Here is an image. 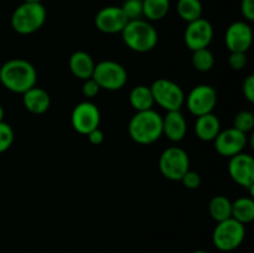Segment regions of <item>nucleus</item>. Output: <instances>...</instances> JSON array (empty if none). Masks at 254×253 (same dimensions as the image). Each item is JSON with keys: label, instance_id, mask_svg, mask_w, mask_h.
I'll return each mask as SVG.
<instances>
[{"label": "nucleus", "instance_id": "14", "mask_svg": "<svg viewBox=\"0 0 254 253\" xmlns=\"http://www.w3.org/2000/svg\"><path fill=\"white\" fill-rule=\"evenodd\" d=\"M226 46L231 52H246L253 42V31L246 21H236L227 27L225 34Z\"/></svg>", "mask_w": 254, "mask_h": 253}, {"label": "nucleus", "instance_id": "34", "mask_svg": "<svg viewBox=\"0 0 254 253\" xmlns=\"http://www.w3.org/2000/svg\"><path fill=\"white\" fill-rule=\"evenodd\" d=\"M87 136H88L89 143L93 144V145H99V144L103 143V140H104V134L99 128L92 130L91 133L87 134Z\"/></svg>", "mask_w": 254, "mask_h": 253}, {"label": "nucleus", "instance_id": "2", "mask_svg": "<svg viewBox=\"0 0 254 253\" xmlns=\"http://www.w3.org/2000/svg\"><path fill=\"white\" fill-rule=\"evenodd\" d=\"M128 131L135 143L148 145L163 136V117L154 109L136 112L129 122Z\"/></svg>", "mask_w": 254, "mask_h": 253}, {"label": "nucleus", "instance_id": "20", "mask_svg": "<svg viewBox=\"0 0 254 253\" xmlns=\"http://www.w3.org/2000/svg\"><path fill=\"white\" fill-rule=\"evenodd\" d=\"M129 102L136 112L153 109L154 104H155L150 87L143 86V84H139L131 89L130 94H129Z\"/></svg>", "mask_w": 254, "mask_h": 253}, {"label": "nucleus", "instance_id": "16", "mask_svg": "<svg viewBox=\"0 0 254 253\" xmlns=\"http://www.w3.org/2000/svg\"><path fill=\"white\" fill-rule=\"evenodd\" d=\"M188 131V123L180 111H171L163 117V135L169 140L178 143L181 141Z\"/></svg>", "mask_w": 254, "mask_h": 253}, {"label": "nucleus", "instance_id": "10", "mask_svg": "<svg viewBox=\"0 0 254 253\" xmlns=\"http://www.w3.org/2000/svg\"><path fill=\"white\" fill-rule=\"evenodd\" d=\"M71 123L77 133L87 135L99 126L101 112L92 102H81L72 111Z\"/></svg>", "mask_w": 254, "mask_h": 253}, {"label": "nucleus", "instance_id": "11", "mask_svg": "<svg viewBox=\"0 0 254 253\" xmlns=\"http://www.w3.org/2000/svg\"><path fill=\"white\" fill-rule=\"evenodd\" d=\"M228 173L231 179L238 185L250 189L253 192L254 189V159L252 155L246 153H240L230 158L228 163Z\"/></svg>", "mask_w": 254, "mask_h": 253}, {"label": "nucleus", "instance_id": "27", "mask_svg": "<svg viewBox=\"0 0 254 253\" xmlns=\"http://www.w3.org/2000/svg\"><path fill=\"white\" fill-rule=\"evenodd\" d=\"M121 7L128 20L141 19L143 16V0H126Z\"/></svg>", "mask_w": 254, "mask_h": 253}, {"label": "nucleus", "instance_id": "4", "mask_svg": "<svg viewBox=\"0 0 254 253\" xmlns=\"http://www.w3.org/2000/svg\"><path fill=\"white\" fill-rule=\"evenodd\" d=\"M46 7L41 2H22L11 15V27L20 35L36 32L46 21Z\"/></svg>", "mask_w": 254, "mask_h": 253}, {"label": "nucleus", "instance_id": "25", "mask_svg": "<svg viewBox=\"0 0 254 253\" xmlns=\"http://www.w3.org/2000/svg\"><path fill=\"white\" fill-rule=\"evenodd\" d=\"M192 64L197 71L208 72L215 64V56L208 49H201L193 51Z\"/></svg>", "mask_w": 254, "mask_h": 253}, {"label": "nucleus", "instance_id": "12", "mask_svg": "<svg viewBox=\"0 0 254 253\" xmlns=\"http://www.w3.org/2000/svg\"><path fill=\"white\" fill-rule=\"evenodd\" d=\"M213 39V27L208 20L200 17V19L191 21L188 24L184 34L185 44L191 51L196 50L207 49Z\"/></svg>", "mask_w": 254, "mask_h": 253}, {"label": "nucleus", "instance_id": "36", "mask_svg": "<svg viewBox=\"0 0 254 253\" xmlns=\"http://www.w3.org/2000/svg\"><path fill=\"white\" fill-rule=\"evenodd\" d=\"M191 253H210V252H207V251H203V250H196V251H192Z\"/></svg>", "mask_w": 254, "mask_h": 253}, {"label": "nucleus", "instance_id": "1", "mask_svg": "<svg viewBox=\"0 0 254 253\" xmlns=\"http://www.w3.org/2000/svg\"><path fill=\"white\" fill-rule=\"evenodd\" d=\"M36 68L26 60L12 59L0 67V82L14 93H25L36 86Z\"/></svg>", "mask_w": 254, "mask_h": 253}, {"label": "nucleus", "instance_id": "21", "mask_svg": "<svg viewBox=\"0 0 254 253\" xmlns=\"http://www.w3.org/2000/svg\"><path fill=\"white\" fill-rule=\"evenodd\" d=\"M232 218L247 225L254 220V201L252 197H240L232 202Z\"/></svg>", "mask_w": 254, "mask_h": 253}, {"label": "nucleus", "instance_id": "9", "mask_svg": "<svg viewBox=\"0 0 254 253\" xmlns=\"http://www.w3.org/2000/svg\"><path fill=\"white\" fill-rule=\"evenodd\" d=\"M185 99L190 113L195 117H200L212 113L217 103V93L216 89L208 84H198L191 89Z\"/></svg>", "mask_w": 254, "mask_h": 253}, {"label": "nucleus", "instance_id": "6", "mask_svg": "<svg viewBox=\"0 0 254 253\" xmlns=\"http://www.w3.org/2000/svg\"><path fill=\"white\" fill-rule=\"evenodd\" d=\"M154 103L166 112L180 111L185 103V93L175 82L166 78H158L150 86Z\"/></svg>", "mask_w": 254, "mask_h": 253}, {"label": "nucleus", "instance_id": "8", "mask_svg": "<svg viewBox=\"0 0 254 253\" xmlns=\"http://www.w3.org/2000/svg\"><path fill=\"white\" fill-rule=\"evenodd\" d=\"M159 169L163 176L173 181H180L190 170V159L188 153L179 146H171L161 153Z\"/></svg>", "mask_w": 254, "mask_h": 253}, {"label": "nucleus", "instance_id": "26", "mask_svg": "<svg viewBox=\"0 0 254 253\" xmlns=\"http://www.w3.org/2000/svg\"><path fill=\"white\" fill-rule=\"evenodd\" d=\"M254 126V116L250 111H241L233 121V128L247 134Z\"/></svg>", "mask_w": 254, "mask_h": 253}, {"label": "nucleus", "instance_id": "18", "mask_svg": "<svg viewBox=\"0 0 254 253\" xmlns=\"http://www.w3.org/2000/svg\"><path fill=\"white\" fill-rule=\"evenodd\" d=\"M221 131L220 119L213 113L197 117L195 123V133L203 141H213Z\"/></svg>", "mask_w": 254, "mask_h": 253}, {"label": "nucleus", "instance_id": "32", "mask_svg": "<svg viewBox=\"0 0 254 253\" xmlns=\"http://www.w3.org/2000/svg\"><path fill=\"white\" fill-rule=\"evenodd\" d=\"M241 12L248 21L254 20V0H242L241 1Z\"/></svg>", "mask_w": 254, "mask_h": 253}, {"label": "nucleus", "instance_id": "17", "mask_svg": "<svg viewBox=\"0 0 254 253\" xmlns=\"http://www.w3.org/2000/svg\"><path fill=\"white\" fill-rule=\"evenodd\" d=\"M22 102L24 106L30 113L42 114L47 112L51 104V98L45 89L40 87H32L29 91L22 93Z\"/></svg>", "mask_w": 254, "mask_h": 253}, {"label": "nucleus", "instance_id": "30", "mask_svg": "<svg viewBox=\"0 0 254 253\" xmlns=\"http://www.w3.org/2000/svg\"><path fill=\"white\" fill-rule=\"evenodd\" d=\"M230 67L235 71H241L247 64V56L243 52H231L230 59H228Z\"/></svg>", "mask_w": 254, "mask_h": 253}, {"label": "nucleus", "instance_id": "37", "mask_svg": "<svg viewBox=\"0 0 254 253\" xmlns=\"http://www.w3.org/2000/svg\"><path fill=\"white\" fill-rule=\"evenodd\" d=\"M42 0H24V2H41Z\"/></svg>", "mask_w": 254, "mask_h": 253}, {"label": "nucleus", "instance_id": "23", "mask_svg": "<svg viewBox=\"0 0 254 253\" xmlns=\"http://www.w3.org/2000/svg\"><path fill=\"white\" fill-rule=\"evenodd\" d=\"M210 215L216 222H221L232 217V202L226 196H215L208 205Z\"/></svg>", "mask_w": 254, "mask_h": 253}, {"label": "nucleus", "instance_id": "15", "mask_svg": "<svg viewBox=\"0 0 254 253\" xmlns=\"http://www.w3.org/2000/svg\"><path fill=\"white\" fill-rule=\"evenodd\" d=\"M128 17L121 6H106L99 10L94 17V24L104 34H118L128 24Z\"/></svg>", "mask_w": 254, "mask_h": 253}, {"label": "nucleus", "instance_id": "35", "mask_svg": "<svg viewBox=\"0 0 254 253\" xmlns=\"http://www.w3.org/2000/svg\"><path fill=\"white\" fill-rule=\"evenodd\" d=\"M2 119H4V108H2V106L0 104V122H2Z\"/></svg>", "mask_w": 254, "mask_h": 253}, {"label": "nucleus", "instance_id": "29", "mask_svg": "<svg viewBox=\"0 0 254 253\" xmlns=\"http://www.w3.org/2000/svg\"><path fill=\"white\" fill-rule=\"evenodd\" d=\"M181 183L184 184L186 189H190V190H195V189L200 188L201 185V176L200 174H197L196 171L189 170L185 175L181 179Z\"/></svg>", "mask_w": 254, "mask_h": 253}, {"label": "nucleus", "instance_id": "28", "mask_svg": "<svg viewBox=\"0 0 254 253\" xmlns=\"http://www.w3.org/2000/svg\"><path fill=\"white\" fill-rule=\"evenodd\" d=\"M14 141V130L7 123L0 122V154L6 151Z\"/></svg>", "mask_w": 254, "mask_h": 253}, {"label": "nucleus", "instance_id": "31", "mask_svg": "<svg viewBox=\"0 0 254 253\" xmlns=\"http://www.w3.org/2000/svg\"><path fill=\"white\" fill-rule=\"evenodd\" d=\"M99 91H101V88H99V86L93 78L86 79L83 86H82V93H83V96L88 97V98L96 97L99 93Z\"/></svg>", "mask_w": 254, "mask_h": 253}, {"label": "nucleus", "instance_id": "13", "mask_svg": "<svg viewBox=\"0 0 254 253\" xmlns=\"http://www.w3.org/2000/svg\"><path fill=\"white\" fill-rule=\"evenodd\" d=\"M213 141L215 149L220 155L232 158L237 154L243 153V149L247 145V135L232 126L221 130Z\"/></svg>", "mask_w": 254, "mask_h": 253}, {"label": "nucleus", "instance_id": "33", "mask_svg": "<svg viewBox=\"0 0 254 253\" xmlns=\"http://www.w3.org/2000/svg\"><path fill=\"white\" fill-rule=\"evenodd\" d=\"M243 94H245L246 98L253 103L254 102V76L250 74L247 78L243 82Z\"/></svg>", "mask_w": 254, "mask_h": 253}, {"label": "nucleus", "instance_id": "7", "mask_svg": "<svg viewBox=\"0 0 254 253\" xmlns=\"http://www.w3.org/2000/svg\"><path fill=\"white\" fill-rule=\"evenodd\" d=\"M92 78L97 82L101 89L118 91L127 84L128 73L121 63L107 60V61H101L94 66Z\"/></svg>", "mask_w": 254, "mask_h": 253}, {"label": "nucleus", "instance_id": "22", "mask_svg": "<svg viewBox=\"0 0 254 253\" xmlns=\"http://www.w3.org/2000/svg\"><path fill=\"white\" fill-rule=\"evenodd\" d=\"M170 0H143V16L150 21H159L168 15Z\"/></svg>", "mask_w": 254, "mask_h": 253}, {"label": "nucleus", "instance_id": "5", "mask_svg": "<svg viewBox=\"0 0 254 253\" xmlns=\"http://www.w3.org/2000/svg\"><path fill=\"white\" fill-rule=\"evenodd\" d=\"M246 237V227L235 218L217 222L212 233V242L217 250L231 252L240 247Z\"/></svg>", "mask_w": 254, "mask_h": 253}, {"label": "nucleus", "instance_id": "3", "mask_svg": "<svg viewBox=\"0 0 254 253\" xmlns=\"http://www.w3.org/2000/svg\"><path fill=\"white\" fill-rule=\"evenodd\" d=\"M123 41L135 52L151 51L158 44V32L149 21L143 19L129 20L122 31Z\"/></svg>", "mask_w": 254, "mask_h": 253}, {"label": "nucleus", "instance_id": "19", "mask_svg": "<svg viewBox=\"0 0 254 253\" xmlns=\"http://www.w3.org/2000/svg\"><path fill=\"white\" fill-rule=\"evenodd\" d=\"M94 66L96 63L91 55L84 51H76L69 57V69H71L72 74L83 81L92 78Z\"/></svg>", "mask_w": 254, "mask_h": 253}, {"label": "nucleus", "instance_id": "24", "mask_svg": "<svg viewBox=\"0 0 254 253\" xmlns=\"http://www.w3.org/2000/svg\"><path fill=\"white\" fill-rule=\"evenodd\" d=\"M178 14L184 21L189 22L202 17V4L200 0H178Z\"/></svg>", "mask_w": 254, "mask_h": 253}]
</instances>
